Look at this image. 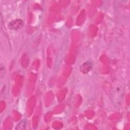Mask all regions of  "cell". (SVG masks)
Instances as JSON below:
<instances>
[{
	"instance_id": "obj_3",
	"label": "cell",
	"mask_w": 130,
	"mask_h": 130,
	"mask_svg": "<svg viewBox=\"0 0 130 130\" xmlns=\"http://www.w3.org/2000/svg\"><path fill=\"white\" fill-rule=\"evenodd\" d=\"M26 121L25 119L21 120L17 125L16 127V129H20V130H23L26 128Z\"/></svg>"
},
{
	"instance_id": "obj_1",
	"label": "cell",
	"mask_w": 130,
	"mask_h": 130,
	"mask_svg": "<svg viewBox=\"0 0 130 130\" xmlns=\"http://www.w3.org/2000/svg\"><path fill=\"white\" fill-rule=\"evenodd\" d=\"M24 25V23L22 20L21 19H16L11 21L9 24L8 27L10 29L17 30L21 29Z\"/></svg>"
},
{
	"instance_id": "obj_2",
	"label": "cell",
	"mask_w": 130,
	"mask_h": 130,
	"mask_svg": "<svg viewBox=\"0 0 130 130\" xmlns=\"http://www.w3.org/2000/svg\"><path fill=\"white\" fill-rule=\"evenodd\" d=\"M92 63L90 62L87 61L81 65L80 67V71L84 74L87 73L92 68Z\"/></svg>"
}]
</instances>
